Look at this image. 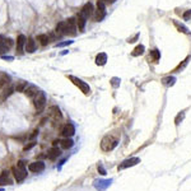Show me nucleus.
Returning a JSON list of instances; mask_svg holds the SVG:
<instances>
[{"instance_id": "f8f14e48", "label": "nucleus", "mask_w": 191, "mask_h": 191, "mask_svg": "<svg viewBox=\"0 0 191 191\" xmlns=\"http://www.w3.org/2000/svg\"><path fill=\"white\" fill-rule=\"evenodd\" d=\"M0 185H3V186L13 185V181H12V178H10L8 171H3L2 173H0Z\"/></svg>"}, {"instance_id": "6e6552de", "label": "nucleus", "mask_w": 191, "mask_h": 191, "mask_svg": "<svg viewBox=\"0 0 191 191\" xmlns=\"http://www.w3.org/2000/svg\"><path fill=\"white\" fill-rule=\"evenodd\" d=\"M28 169H29V172H32V173H40V172H42L45 169V163L41 162V161H36V162L31 163L28 166Z\"/></svg>"}, {"instance_id": "aec40b11", "label": "nucleus", "mask_w": 191, "mask_h": 191, "mask_svg": "<svg viewBox=\"0 0 191 191\" xmlns=\"http://www.w3.org/2000/svg\"><path fill=\"white\" fill-rule=\"evenodd\" d=\"M9 83H10V75H8L6 73H0V89Z\"/></svg>"}, {"instance_id": "e433bc0d", "label": "nucleus", "mask_w": 191, "mask_h": 191, "mask_svg": "<svg viewBox=\"0 0 191 191\" xmlns=\"http://www.w3.org/2000/svg\"><path fill=\"white\" fill-rule=\"evenodd\" d=\"M37 135H38V129H36L33 133H32V134L28 136V139H31V140H32V139H35V138H36Z\"/></svg>"}, {"instance_id": "cd10ccee", "label": "nucleus", "mask_w": 191, "mask_h": 191, "mask_svg": "<svg viewBox=\"0 0 191 191\" xmlns=\"http://www.w3.org/2000/svg\"><path fill=\"white\" fill-rule=\"evenodd\" d=\"M162 82H163L164 86H167V87H171V86H173V84H175L176 78H175V77H166V78H163V79H162Z\"/></svg>"}, {"instance_id": "a211bd4d", "label": "nucleus", "mask_w": 191, "mask_h": 191, "mask_svg": "<svg viewBox=\"0 0 191 191\" xmlns=\"http://www.w3.org/2000/svg\"><path fill=\"white\" fill-rule=\"evenodd\" d=\"M26 51L29 52V54H32V52L36 51V41L32 37H29L27 40V42H26Z\"/></svg>"}, {"instance_id": "b1692460", "label": "nucleus", "mask_w": 191, "mask_h": 191, "mask_svg": "<svg viewBox=\"0 0 191 191\" xmlns=\"http://www.w3.org/2000/svg\"><path fill=\"white\" fill-rule=\"evenodd\" d=\"M60 144H61V148H62V149H70V148L74 145V142L70 139V138H66V139L61 140Z\"/></svg>"}, {"instance_id": "ddd939ff", "label": "nucleus", "mask_w": 191, "mask_h": 191, "mask_svg": "<svg viewBox=\"0 0 191 191\" xmlns=\"http://www.w3.org/2000/svg\"><path fill=\"white\" fill-rule=\"evenodd\" d=\"M40 89L36 87V86H28L26 89H24V94L27 96L28 98H35L36 96L38 94Z\"/></svg>"}, {"instance_id": "a19ab883", "label": "nucleus", "mask_w": 191, "mask_h": 191, "mask_svg": "<svg viewBox=\"0 0 191 191\" xmlns=\"http://www.w3.org/2000/svg\"><path fill=\"white\" fill-rule=\"evenodd\" d=\"M0 191H4V189H0Z\"/></svg>"}, {"instance_id": "bb28decb", "label": "nucleus", "mask_w": 191, "mask_h": 191, "mask_svg": "<svg viewBox=\"0 0 191 191\" xmlns=\"http://www.w3.org/2000/svg\"><path fill=\"white\" fill-rule=\"evenodd\" d=\"M173 24L176 26V28L180 31V32H182V33H186V35H189L190 33V31L187 29V27H185L184 24H181V23H178L177 20H173Z\"/></svg>"}, {"instance_id": "f257e3e1", "label": "nucleus", "mask_w": 191, "mask_h": 191, "mask_svg": "<svg viewBox=\"0 0 191 191\" xmlns=\"http://www.w3.org/2000/svg\"><path fill=\"white\" fill-rule=\"evenodd\" d=\"M12 171L14 173V177L17 180V182H22L28 175L27 169H26V162L24 161H18L17 167H13Z\"/></svg>"}, {"instance_id": "7c9ffc66", "label": "nucleus", "mask_w": 191, "mask_h": 191, "mask_svg": "<svg viewBox=\"0 0 191 191\" xmlns=\"http://www.w3.org/2000/svg\"><path fill=\"white\" fill-rule=\"evenodd\" d=\"M151 55H152V57H153L155 61H158L159 57H161V54H159L158 50H152V51H151Z\"/></svg>"}, {"instance_id": "473e14b6", "label": "nucleus", "mask_w": 191, "mask_h": 191, "mask_svg": "<svg viewBox=\"0 0 191 191\" xmlns=\"http://www.w3.org/2000/svg\"><path fill=\"white\" fill-rule=\"evenodd\" d=\"M73 44V41H64V42H59V44L55 45V47H62V46H68V45H71Z\"/></svg>"}, {"instance_id": "4c0bfd02", "label": "nucleus", "mask_w": 191, "mask_h": 191, "mask_svg": "<svg viewBox=\"0 0 191 191\" xmlns=\"http://www.w3.org/2000/svg\"><path fill=\"white\" fill-rule=\"evenodd\" d=\"M138 37H139V35H135V37H134V38H129V41H127V42H130V44H133V42H135V40H136Z\"/></svg>"}, {"instance_id": "393cba45", "label": "nucleus", "mask_w": 191, "mask_h": 191, "mask_svg": "<svg viewBox=\"0 0 191 191\" xmlns=\"http://www.w3.org/2000/svg\"><path fill=\"white\" fill-rule=\"evenodd\" d=\"M37 41H40V44L42 46H46L49 44V41H50V36H47V35H38L37 36Z\"/></svg>"}, {"instance_id": "6ab92c4d", "label": "nucleus", "mask_w": 191, "mask_h": 191, "mask_svg": "<svg viewBox=\"0 0 191 191\" xmlns=\"http://www.w3.org/2000/svg\"><path fill=\"white\" fill-rule=\"evenodd\" d=\"M106 62H107V55H106L104 52H100V54L96 56V64H97L98 66H103Z\"/></svg>"}, {"instance_id": "c85d7f7f", "label": "nucleus", "mask_w": 191, "mask_h": 191, "mask_svg": "<svg viewBox=\"0 0 191 191\" xmlns=\"http://www.w3.org/2000/svg\"><path fill=\"white\" fill-rule=\"evenodd\" d=\"M185 119V112L184 111H181V112H180L177 116H176V119H175V125L176 126H178L180 124H181L182 122V120Z\"/></svg>"}, {"instance_id": "39448f33", "label": "nucleus", "mask_w": 191, "mask_h": 191, "mask_svg": "<svg viewBox=\"0 0 191 191\" xmlns=\"http://www.w3.org/2000/svg\"><path fill=\"white\" fill-rule=\"evenodd\" d=\"M75 19L69 18L65 20V35H71V36H77V27H75Z\"/></svg>"}, {"instance_id": "c9c22d12", "label": "nucleus", "mask_w": 191, "mask_h": 191, "mask_svg": "<svg viewBox=\"0 0 191 191\" xmlns=\"http://www.w3.org/2000/svg\"><path fill=\"white\" fill-rule=\"evenodd\" d=\"M190 18H191V9H190V10H186V12L184 13V19L187 20V19H190Z\"/></svg>"}, {"instance_id": "20e7f679", "label": "nucleus", "mask_w": 191, "mask_h": 191, "mask_svg": "<svg viewBox=\"0 0 191 191\" xmlns=\"http://www.w3.org/2000/svg\"><path fill=\"white\" fill-rule=\"evenodd\" d=\"M68 78H69V80H71L74 84H75V86H77L84 94H86V96H88V94L91 93V87L88 86L86 82H83L82 79H79V78H77V77H74V75H69Z\"/></svg>"}, {"instance_id": "423d86ee", "label": "nucleus", "mask_w": 191, "mask_h": 191, "mask_svg": "<svg viewBox=\"0 0 191 191\" xmlns=\"http://www.w3.org/2000/svg\"><path fill=\"white\" fill-rule=\"evenodd\" d=\"M106 17V6H104V3L103 2H100L97 3V10H96V14H94V18L97 22H101V20Z\"/></svg>"}, {"instance_id": "2eb2a0df", "label": "nucleus", "mask_w": 191, "mask_h": 191, "mask_svg": "<svg viewBox=\"0 0 191 191\" xmlns=\"http://www.w3.org/2000/svg\"><path fill=\"white\" fill-rule=\"evenodd\" d=\"M80 14H82V15H84L86 18H89V17L93 14V5H92L91 3H87L86 5H84V6L82 8V10H80Z\"/></svg>"}, {"instance_id": "58836bf2", "label": "nucleus", "mask_w": 191, "mask_h": 191, "mask_svg": "<svg viewBox=\"0 0 191 191\" xmlns=\"http://www.w3.org/2000/svg\"><path fill=\"white\" fill-rule=\"evenodd\" d=\"M100 2H103V3H110V4H112V3H115L116 0H100Z\"/></svg>"}, {"instance_id": "7ed1b4c3", "label": "nucleus", "mask_w": 191, "mask_h": 191, "mask_svg": "<svg viewBox=\"0 0 191 191\" xmlns=\"http://www.w3.org/2000/svg\"><path fill=\"white\" fill-rule=\"evenodd\" d=\"M33 103H35V107H36V111L37 113H41L44 111L45 106H46V94L45 92H38V94L33 98Z\"/></svg>"}, {"instance_id": "4be33fe9", "label": "nucleus", "mask_w": 191, "mask_h": 191, "mask_svg": "<svg viewBox=\"0 0 191 191\" xmlns=\"http://www.w3.org/2000/svg\"><path fill=\"white\" fill-rule=\"evenodd\" d=\"M110 184H111V180H107V181H96L94 182V186L97 187L100 191H102V190H104L107 186H110Z\"/></svg>"}, {"instance_id": "dca6fc26", "label": "nucleus", "mask_w": 191, "mask_h": 191, "mask_svg": "<svg viewBox=\"0 0 191 191\" xmlns=\"http://www.w3.org/2000/svg\"><path fill=\"white\" fill-rule=\"evenodd\" d=\"M15 91V88H13V87H8V88H5L4 89V92L2 93V96H0V102H5L6 100H8V97H10V96L13 94V92Z\"/></svg>"}, {"instance_id": "412c9836", "label": "nucleus", "mask_w": 191, "mask_h": 191, "mask_svg": "<svg viewBox=\"0 0 191 191\" xmlns=\"http://www.w3.org/2000/svg\"><path fill=\"white\" fill-rule=\"evenodd\" d=\"M87 19L88 18H86L84 15H82L79 13V17H78V20H77V27H78L79 31H83L84 29V27H86V23H87Z\"/></svg>"}, {"instance_id": "0eeeda50", "label": "nucleus", "mask_w": 191, "mask_h": 191, "mask_svg": "<svg viewBox=\"0 0 191 191\" xmlns=\"http://www.w3.org/2000/svg\"><path fill=\"white\" fill-rule=\"evenodd\" d=\"M13 46V40L12 38H5L3 36H0V54H4L6 52L10 47Z\"/></svg>"}, {"instance_id": "f03ea898", "label": "nucleus", "mask_w": 191, "mask_h": 191, "mask_svg": "<svg viewBox=\"0 0 191 191\" xmlns=\"http://www.w3.org/2000/svg\"><path fill=\"white\" fill-rule=\"evenodd\" d=\"M117 143H119V138L113 136L112 134H110V135H106L102 139L101 148H102V151H104V152H110V151L113 149L116 145H117Z\"/></svg>"}, {"instance_id": "c756f323", "label": "nucleus", "mask_w": 191, "mask_h": 191, "mask_svg": "<svg viewBox=\"0 0 191 191\" xmlns=\"http://www.w3.org/2000/svg\"><path fill=\"white\" fill-rule=\"evenodd\" d=\"M190 59H191V56H187V57L184 60V62H182V64H180V65H178V66L175 69V71H180V70H182V69H184V68L187 65V62H189V60H190Z\"/></svg>"}, {"instance_id": "72a5a7b5", "label": "nucleus", "mask_w": 191, "mask_h": 191, "mask_svg": "<svg viewBox=\"0 0 191 191\" xmlns=\"http://www.w3.org/2000/svg\"><path fill=\"white\" fill-rule=\"evenodd\" d=\"M35 145H36V142H32L31 144H27V145H24V148H23V151H24V152H27V151L32 149V148H33Z\"/></svg>"}, {"instance_id": "9b49d317", "label": "nucleus", "mask_w": 191, "mask_h": 191, "mask_svg": "<svg viewBox=\"0 0 191 191\" xmlns=\"http://www.w3.org/2000/svg\"><path fill=\"white\" fill-rule=\"evenodd\" d=\"M26 42H27V38L24 35H19L18 38H17V52L19 55H22L23 54V47L26 45Z\"/></svg>"}, {"instance_id": "f704fd0d", "label": "nucleus", "mask_w": 191, "mask_h": 191, "mask_svg": "<svg viewBox=\"0 0 191 191\" xmlns=\"http://www.w3.org/2000/svg\"><path fill=\"white\" fill-rule=\"evenodd\" d=\"M97 169H98V172H100V173H101L102 176H104V175H106V169L103 168V166H102L101 163L98 164V167H97Z\"/></svg>"}, {"instance_id": "2f4dec72", "label": "nucleus", "mask_w": 191, "mask_h": 191, "mask_svg": "<svg viewBox=\"0 0 191 191\" xmlns=\"http://www.w3.org/2000/svg\"><path fill=\"white\" fill-rule=\"evenodd\" d=\"M120 82H121V80H120V78H116V77H115V78H112V79H111V84H112V87L117 88V87L120 86Z\"/></svg>"}, {"instance_id": "5701e85b", "label": "nucleus", "mask_w": 191, "mask_h": 191, "mask_svg": "<svg viewBox=\"0 0 191 191\" xmlns=\"http://www.w3.org/2000/svg\"><path fill=\"white\" fill-rule=\"evenodd\" d=\"M28 87V83L26 80H18L17 82V86H15V91L17 92H24V89Z\"/></svg>"}, {"instance_id": "9d476101", "label": "nucleus", "mask_w": 191, "mask_h": 191, "mask_svg": "<svg viewBox=\"0 0 191 191\" xmlns=\"http://www.w3.org/2000/svg\"><path fill=\"white\" fill-rule=\"evenodd\" d=\"M61 134L65 136V138H71L74 134H75V127H74L73 124L68 122L65 126L62 127V130H61Z\"/></svg>"}, {"instance_id": "ea45409f", "label": "nucleus", "mask_w": 191, "mask_h": 191, "mask_svg": "<svg viewBox=\"0 0 191 191\" xmlns=\"http://www.w3.org/2000/svg\"><path fill=\"white\" fill-rule=\"evenodd\" d=\"M3 59H5V60H13L12 56H3Z\"/></svg>"}, {"instance_id": "1a4fd4ad", "label": "nucleus", "mask_w": 191, "mask_h": 191, "mask_svg": "<svg viewBox=\"0 0 191 191\" xmlns=\"http://www.w3.org/2000/svg\"><path fill=\"white\" fill-rule=\"evenodd\" d=\"M139 162H140V158H138V157H134V158H130V159H125V161L117 168H119V171H120V169H125L127 167H133V166L138 164Z\"/></svg>"}, {"instance_id": "a878e982", "label": "nucleus", "mask_w": 191, "mask_h": 191, "mask_svg": "<svg viewBox=\"0 0 191 191\" xmlns=\"http://www.w3.org/2000/svg\"><path fill=\"white\" fill-rule=\"evenodd\" d=\"M144 51H145V47H144L143 45H138V46L133 50L131 55H133V56H139V55H142V54H143Z\"/></svg>"}, {"instance_id": "f3484780", "label": "nucleus", "mask_w": 191, "mask_h": 191, "mask_svg": "<svg viewBox=\"0 0 191 191\" xmlns=\"http://www.w3.org/2000/svg\"><path fill=\"white\" fill-rule=\"evenodd\" d=\"M50 116L54 120H60L61 119V111H60V108L57 107V106H52V107H50Z\"/></svg>"}, {"instance_id": "4468645a", "label": "nucleus", "mask_w": 191, "mask_h": 191, "mask_svg": "<svg viewBox=\"0 0 191 191\" xmlns=\"http://www.w3.org/2000/svg\"><path fill=\"white\" fill-rule=\"evenodd\" d=\"M60 154H61V151L59 149V148L57 146H52L47 152V158L51 159V161H54V159H56L57 157H60Z\"/></svg>"}]
</instances>
